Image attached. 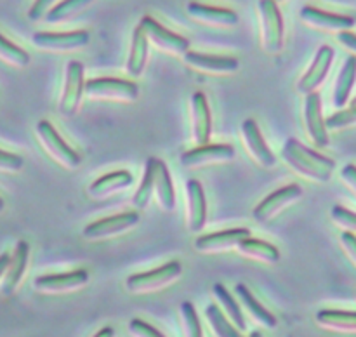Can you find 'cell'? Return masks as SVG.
<instances>
[{"instance_id": "1", "label": "cell", "mask_w": 356, "mask_h": 337, "mask_svg": "<svg viewBox=\"0 0 356 337\" xmlns=\"http://www.w3.org/2000/svg\"><path fill=\"white\" fill-rule=\"evenodd\" d=\"M282 158L298 174L308 179L327 183L332 177L336 162L325 155H320L315 149L308 148L296 138H289L282 148Z\"/></svg>"}, {"instance_id": "32", "label": "cell", "mask_w": 356, "mask_h": 337, "mask_svg": "<svg viewBox=\"0 0 356 337\" xmlns=\"http://www.w3.org/2000/svg\"><path fill=\"white\" fill-rule=\"evenodd\" d=\"M205 315H207L212 330L218 337H243L242 332L226 318L225 313L219 309L218 304H209L207 309H205Z\"/></svg>"}, {"instance_id": "43", "label": "cell", "mask_w": 356, "mask_h": 337, "mask_svg": "<svg viewBox=\"0 0 356 337\" xmlns=\"http://www.w3.org/2000/svg\"><path fill=\"white\" fill-rule=\"evenodd\" d=\"M337 38H339V42L344 45V47L350 49L351 52H355L356 54V33H353V31L350 30H344V31H339Z\"/></svg>"}, {"instance_id": "26", "label": "cell", "mask_w": 356, "mask_h": 337, "mask_svg": "<svg viewBox=\"0 0 356 337\" xmlns=\"http://www.w3.org/2000/svg\"><path fill=\"white\" fill-rule=\"evenodd\" d=\"M146 61H148V38L143 33L139 26L134 28L132 31V42L131 51H129L127 58V73L131 76H139L145 69Z\"/></svg>"}, {"instance_id": "46", "label": "cell", "mask_w": 356, "mask_h": 337, "mask_svg": "<svg viewBox=\"0 0 356 337\" xmlns=\"http://www.w3.org/2000/svg\"><path fill=\"white\" fill-rule=\"evenodd\" d=\"M249 337H263V334H261V332H257V330H254V332L250 334Z\"/></svg>"}, {"instance_id": "41", "label": "cell", "mask_w": 356, "mask_h": 337, "mask_svg": "<svg viewBox=\"0 0 356 337\" xmlns=\"http://www.w3.org/2000/svg\"><path fill=\"white\" fill-rule=\"evenodd\" d=\"M341 243H343L344 250L348 252L350 259L356 264V235L355 233H350V231L341 233Z\"/></svg>"}, {"instance_id": "11", "label": "cell", "mask_w": 356, "mask_h": 337, "mask_svg": "<svg viewBox=\"0 0 356 337\" xmlns=\"http://www.w3.org/2000/svg\"><path fill=\"white\" fill-rule=\"evenodd\" d=\"M236 153L232 145H204L193 149H188L181 155V163L188 169L204 167L209 163H222L235 160Z\"/></svg>"}, {"instance_id": "3", "label": "cell", "mask_w": 356, "mask_h": 337, "mask_svg": "<svg viewBox=\"0 0 356 337\" xmlns=\"http://www.w3.org/2000/svg\"><path fill=\"white\" fill-rule=\"evenodd\" d=\"M183 266L177 261L163 264V266L155 268L152 271H143V273H134L125 280V287L129 292L134 294H143V292H152L156 288H162L165 285L172 283L174 280L181 277Z\"/></svg>"}, {"instance_id": "44", "label": "cell", "mask_w": 356, "mask_h": 337, "mask_svg": "<svg viewBox=\"0 0 356 337\" xmlns=\"http://www.w3.org/2000/svg\"><path fill=\"white\" fill-rule=\"evenodd\" d=\"M9 259H10V256L7 252L0 254V278H2L3 274H6V270H7V264H9Z\"/></svg>"}, {"instance_id": "38", "label": "cell", "mask_w": 356, "mask_h": 337, "mask_svg": "<svg viewBox=\"0 0 356 337\" xmlns=\"http://www.w3.org/2000/svg\"><path fill=\"white\" fill-rule=\"evenodd\" d=\"M129 330L136 337H165L159 329H155V327L149 325L148 322L141 318H132L129 322Z\"/></svg>"}, {"instance_id": "33", "label": "cell", "mask_w": 356, "mask_h": 337, "mask_svg": "<svg viewBox=\"0 0 356 337\" xmlns=\"http://www.w3.org/2000/svg\"><path fill=\"white\" fill-rule=\"evenodd\" d=\"M153 174H155V158H148L145 163V174H143L141 184H139L138 191L132 197V205L139 211L148 207L149 198L153 195Z\"/></svg>"}, {"instance_id": "30", "label": "cell", "mask_w": 356, "mask_h": 337, "mask_svg": "<svg viewBox=\"0 0 356 337\" xmlns=\"http://www.w3.org/2000/svg\"><path fill=\"white\" fill-rule=\"evenodd\" d=\"M94 0H63L58 2L47 14H45V23L49 24H58L63 21L72 19L79 13H82L86 7H89Z\"/></svg>"}, {"instance_id": "19", "label": "cell", "mask_w": 356, "mask_h": 337, "mask_svg": "<svg viewBox=\"0 0 356 337\" xmlns=\"http://www.w3.org/2000/svg\"><path fill=\"white\" fill-rule=\"evenodd\" d=\"M188 197V229L191 233H198L204 229L207 221V198L202 184L197 179L186 181Z\"/></svg>"}, {"instance_id": "16", "label": "cell", "mask_w": 356, "mask_h": 337, "mask_svg": "<svg viewBox=\"0 0 356 337\" xmlns=\"http://www.w3.org/2000/svg\"><path fill=\"white\" fill-rule=\"evenodd\" d=\"M301 19L306 24L318 30H330V31H344L351 30L355 26V17L346 16V14L329 13V10L318 9L315 6H305L301 9Z\"/></svg>"}, {"instance_id": "35", "label": "cell", "mask_w": 356, "mask_h": 337, "mask_svg": "<svg viewBox=\"0 0 356 337\" xmlns=\"http://www.w3.org/2000/svg\"><path fill=\"white\" fill-rule=\"evenodd\" d=\"M181 315H183L188 337H204L200 318H198L197 309H195V306L191 304V302L184 301L183 304H181Z\"/></svg>"}, {"instance_id": "49", "label": "cell", "mask_w": 356, "mask_h": 337, "mask_svg": "<svg viewBox=\"0 0 356 337\" xmlns=\"http://www.w3.org/2000/svg\"><path fill=\"white\" fill-rule=\"evenodd\" d=\"M275 2H282V0H275Z\"/></svg>"}, {"instance_id": "4", "label": "cell", "mask_w": 356, "mask_h": 337, "mask_svg": "<svg viewBox=\"0 0 356 337\" xmlns=\"http://www.w3.org/2000/svg\"><path fill=\"white\" fill-rule=\"evenodd\" d=\"M259 14L263 23V45L264 51L277 54L284 47V17L280 7L275 0H259Z\"/></svg>"}, {"instance_id": "17", "label": "cell", "mask_w": 356, "mask_h": 337, "mask_svg": "<svg viewBox=\"0 0 356 337\" xmlns=\"http://www.w3.org/2000/svg\"><path fill=\"white\" fill-rule=\"evenodd\" d=\"M250 231L247 228H233V229H222V231L209 233V235H202L195 240V249L198 252L212 254V252H222V250L233 249L238 245L242 240L249 238Z\"/></svg>"}, {"instance_id": "15", "label": "cell", "mask_w": 356, "mask_h": 337, "mask_svg": "<svg viewBox=\"0 0 356 337\" xmlns=\"http://www.w3.org/2000/svg\"><path fill=\"white\" fill-rule=\"evenodd\" d=\"M334 61V49L330 45H322L316 52L315 59H313L312 66L308 68V72L301 76L298 83V90L301 94H309L315 92L320 85H322L323 80L329 75V69L332 66Z\"/></svg>"}, {"instance_id": "31", "label": "cell", "mask_w": 356, "mask_h": 337, "mask_svg": "<svg viewBox=\"0 0 356 337\" xmlns=\"http://www.w3.org/2000/svg\"><path fill=\"white\" fill-rule=\"evenodd\" d=\"M214 295L219 299V302L222 304L225 311L228 313V316H229V320L233 322V325H235L240 332H243V330L247 329V323H245V318H243V313H242V309H240L238 302L233 299V294H229V290L222 283H216L214 285Z\"/></svg>"}, {"instance_id": "2", "label": "cell", "mask_w": 356, "mask_h": 337, "mask_svg": "<svg viewBox=\"0 0 356 337\" xmlns=\"http://www.w3.org/2000/svg\"><path fill=\"white\" fill-rule=\"evenodd\" d=\"M83 94L90 99H113V101H136L139 96V87L134 82L115 76H99L83 83Z\"/></svg>"}, {"instance_id": "8", "label": "cell", "mask_w": 356, "mask_h": 337, "mask_svg": "<svg viewBox=\"0 0 356 337\" xmlns=\"http://www.w3.org/2000/svg\"><path fill=\"white\" fill-rule=\"evenodd\" d=\"M83 65L80 61H70L66 65L65 87H63L61 99H59V113L70 118L76 113L80 101L83 96Z\"/></svg>"}, {"instance_id": "48", "label": "cell", "mask_w": 356, "mask_h": 337, "mask_svg": "<svg viewBox=\"0 0 356 337\" xmlns=\"http://www.w3.org/2000/svg\"><path fill=\"white\" fill-rule=\"evenodd\" d=\"M351 106H356V97H355L353 101H351Z\"/></svg>"}, {"instance_id": "9", "label": "cell", "mask_w": 356, "mask_h": 337, "mask_svg": "<svg viewBox=\"0 0 356 337\" xmlns=\"http://www.w3.org/2000/svg\"><path fill=\"white\" fill-rule=\"evenodd\" d=\"M301 197H302V188L299 186V184H287V186L278 188V190H275L273 193L264 197L263 200L254 207L252 211L254 221H257L259 224H264V222L270 221L273 215H277L282 208H285L287 205L298 202Z\"/></svg>"}, {"instance_id": "18", "label": "cell", "mask_w": 356, "mask_h": 337, "mask_svg": "<svg viewBox=\"0 0 356 337\" xmlns=\"http://www.w3.org/2000/svg\"><path fill=\"white\" fill-rule=\"evenodd\" d=\"M242 135L247 149H249L250 155L254 156V160H256L257 163H261V165L266 167V169L275 167L277 158H275L273 151H271L270 146L264 141L263 134H261V129L256 120L247 118V120L242 122Z\"/></svg>"}, {"instance_id": "34", "label": "cell", "mask_w": 356, "mask_h": 337, "mask_svg": "<svg viewBox=\"0 0 356 337\" xmlns=\"http://www.w3.org/2000/svg\"><path fill=\"white\" fill-rule=\"evenodd\" d=\"M0 59L7 65L16 66V68H24V66L30 65V54L19 45L13 44L2 33H0Z\"/></svg>"}, {"instance_id": "7", "label": "cell", "mask_w": 356, "mask_h": 337, "mask_svg": "<svg viewBox=\"0 0 356 337\" xmlns=\"http://www.w3.org/2000/svg\"><path fill=\"white\" fill-rule=\"evenodd\" d=\"M90 35L87 30L66 31V33H58V31H37L31 37L35 47L42 51L51 52H70L82 49L89 44Z\"/></svg>"}, {"instance_id": "45", "label": "cell", "mask_w": 356, "mask_h": 337, "mask_svg": "<svg viewBox=\"0 0 356 337\" xmlns=\"http://www.w3.org/2000/svg\"><path fill=\"white\" fill-rule=\"evenodd\" d=\"M94 337H115V330L111 327H103Z\"/></svg>"}, {"instance_id": "13", "label": "cell", "mask_w": 356, "mask_h": 337, "mask_svg": "<svg viewBox=\"0 0 356 337\" xmlns=\"http://www.w3.org/2000/svg\"><path fill=\"white\" fill-rule=\"evenodd\" d=\"M89 281V273L86 270H73L66 271V273H52V274H42L33 280V287L38 292H45V294H56V292H68L75 290V288L83 287Z\"/></svg>"}, {"instance_id": "37", "label": "cell", "mask_w": 356, "mask_h": 337, "mask_svg": "<svg viewBox=\"0 0 356 337\" xmlns=\"http://www.w3.org/2000/svg\"><path fill=\"white\" fill-rule=\"evenodd\" d=\"M353 124H356V106H350L348 110H339L325 120L327 131L329 129H343Z\"/></svg>"}, {"instance_id": "39", "label": "cell", "mask_w": 356, "mask_h": 337, "mask_svg": "<svg viewBox=\"0 0 356 337\" xmlns=\"http://www.w3.org/2000/svg\"><path fill=\"white\" fill-rule=\"evenodd\" d=\"M23 156L16 155V153H9L0 149V170L3 172H17L23 169Z\"/></svg>"}, {"instance_id": "6", "label": "cell", "mask_w": 356, "mask_h": 337, "mask_svg": "<svg viewBox=\"0 0 356 337\" xmlns=\"http://www.w3.org/2000/svg\"><path fill=\"white\" fill-rule=\"evenodd\" d=\"M37 134L40 138L42 145L47 149L49 155L59 162L61 165H65L66 169H75L82 163V156L72 148V146L66 145V141H63L61 135L58 134L54 125L47 120H40L37 124Z\"/></svg>"}, {"instance_id": "21", "label": "cell", "mask_w": 356, "mask_h": 337, "mask_svg": "<svg viewBox=\"0 0 356 337\" xmlns=\"http://www.w3.org/2000/svg\"><path fill=\"white\" fill-rule=\"evenodd\" d=\"M28 256H30V245L24 240H19L14 247V252L10 256L9 264H7L6 274H3L2 280V294L10 295L14 294V290L17 288V285L21 283V278H23L24 271H26L28 264Z\"/></svg>"}, {"instance_id": "5", "label": "cell", "mask_w": 356, "mask_h": 337, "mask_svg": "<svg viewBox=\"0 0 356 337\" xmlns=\"http://www.w3.org/2000/svg\"><path fill=\"white\" fill-rule=\"evenodd\" d=\"M143 30V33L146 35L148 42L152 40L153 44L156 45L162 51L170 52V54H179L183 56L184 52L190 51V40L186 37L179 33H174L169 28H165L163 24H160L159 21L153 16L146 14V16L141 17L138 24Z\"/></svg>"}, {"instance_id": "36", "label": "cell", "mask_w": 356, "mask_h": 337, "mask_svg": "<svg viewBox=\"0 0 356 337\" xmlns=\"http://www.w3.org/2000/svg\"><path fill=\"white\" fill-rule=\"evenodd\" d=\"M330 217L346 231L356 233V212H351L350 208L343 207V205H334L332 211H330Z\"/></svg>"}, {"instance_id": "27", "label": "cell", "mask_w": 356, "mask_h": 337, "mask_svg": "<svg viewBox=\"0 0 356 337\" xmlns=\"http://www.w3.org/2000/svg\"><path fill=\"white\" fill-rule=\"evenodd\" d=\"M238 250L247 257H252V259L263 261V263L275 264L280 261V250L270 242H264V240L257 238H245L238 243Z\"/></svg>"}, {"instance_id": "23", "label": "cell", "mask_w": 356, "mask_h": 337, "mask_svg": "<svg viewBox=\"0 0 356 337\" xmlns=\"http://www.w3.org/2000/svg\"><path fill=\"white\" fill-rule=\"evenodd\" d=\"M132 183H134V176L129 170H115V172L97 177L87 191L92 198L103 200V198L110 197L117 191L127 190V188L132 186Z\"/></svg>"}, {"instance_id": "25", "label": "cell", "mask_w": 356, "mask_h": 337, "mask_svg": "<svg viewBox=\"0 0 356 337\" xmlns=\"http://www.w3.org/2000/svg\"><path fill=\"white\" fill-rule=\"evenodd\" d=\"M356 80V58L350 56L344 61L343 68H341L339 76L336 80V87H334V106L344 108L346 103L350 101L351 89L355 85Z\"/></svg>"}, {"instance_id": "10", "label": "cell", "mask_w": 356, "mask_h": 337, "mask_svg": "<svg viewBox=\"0 0 356 337\" xmlns=\"http://www.w3.org/2000/svg\"><path fill=\"white\" fill-rule=\"evenodd\" d=\"M139 212L129 211L122 212V214L108 215V217L99 219V221H94L90 224H87L83 228L82 235L87 240H101L108 238V236L118 235V233H124L127 229H132L139 222Z\"/></svg>"}, {"instance_id": "28", "label": "cell", "mask_w": 356, "mask_h": 337, "mask_svg": "<svg viewBox=\"0 0 356 337\" xmlns=\"http://www.w3.org/2000/svg\"><path fill=\"white\" fill-rule=\"evenodd\" d=\"M235 292H236V295L240 297V301H242V304L247 308V311H249L250 315L257 320V322L263 323V325L268 327V329H275V327H277L278 322H277V318H275L273 313L268 311V309L264 308V306L261 304L256 297H254V294L245 287V285L238 283L236 285Z\"/></svg>"}, {"instance_id": "29", "label": "cell", "mask_w": 356, "mask_h": 337, "mask_svg": "<svg viewBox=\"0 0 356 337\" xmlns=\"http://www.w3.org/2000/svg\"><path fill=\"white\" fill-rule=\"evenodd\" d=\"M316 322L334 330H356V311L322 309L316 313Z\"/></svg>"}, {"instance_id": "14", "label": "cell", "mask_w": 356, "mask_h": 337, "mask_svg": "<svg viewBox=\"0 0 356 337\" xmlns=\"http://www.w3.org/2000/svg\"><path fill=\"white\" fill-rule=\"evenodd\" d=\"M305 120L309 138L315 142L316 148H327L329 146V131H327L322 115V97L316 90L306 94Z\"/></svg>"}, {"instance_id": "47", "label": "cell", "mask_w": 356, "mask_h": 337, "mask_svg": "<svg viewBox=\"0 0 356 337\" xmlns=\"http://www.w3.org/2000/svg\"><path fill=\"white\" fill-rule=\"evenodd\" d=\"M2 211H3V200L0 198V212H2Z\"/></svg>"}, {"instance_id": "40", "label": "cell", "mask_w": 356, "mask_h": 337, "mask_svg": "<svg viewBox=\"0 0 356 337\" xmlns=\"http://www.w3.org/2000/svg\"><path fill=\"white\" fill-rule=\"evenodd\" d=\"M56 2H58V0H35V2L31 3L30 9H28V19L30 21L44 19L45 14L56 6Z\"/></svg>"}, {"instance_id": "24", "label": "cell", "mask_w": 356, "mask_h": 337, "mask_svg": "<svg viewBox=\"0 0 356 337\" xmlns=\"http://www.w3.org/2000/svg\"><path fill=\"white\" fill-rule=\"evenodd\" d=\"M153 193H156L160 207L170 212L176 207V191H174L172 177L169 167L162 160L155 158V174H153Z\"/></svg>"}, {"instance_id": "12", "label": "cell", "mask_w": 356, "mask_h": 337, "mask_svg": "<svg viewBox=\"0 0 356 337\" xmlns=\"http://www.w3.org/2000/svg\"><path fill=\"white\" fill-rule=\"evenodd\" d=\"M186 10L195 21H198V23L202 24H209V26L232 28L236 26L240 21L238 14L233 9H228V7L207 6V3L197 2V0L188 2Z\"/></svg>"}, {"instance_id": "22", "label": "cell", "mask_w": 356, "mask_h": 337, "mask_svg": "<svg viewBox=\"0 0 356 337\" xmlns=\"http://www.w3.org/2000/svg\"><path fill=\"white\" fill-rule=\"evenodd\" d=\"M191 111H193L195 141L198 142V146L209 145L212 134V115L207 96L200 90L191 96Z\"/></svg>"}, {"instance_id": "20", "label": "cell", "mask_w": 356, "mask_h": 337, "mask_svg": "<svg viewBox=\"0 0 356 337\" xmlns=\"http://www.w3.org/2000/svg\"><path fill=\"white\" fill-rule=\"evenodd\" d=\"M184 63L191 68L202 69V72L209 73H233L238 69L240 63L238 59L233 56H214V54H204V52L188 51L183 54Z\"/></svg>"}, {"instance_id": "42", "label": "cell", "mask_w": 356, "mask_h": 337, "mask_svg": "<svg viewBox=\"0 0 356 337\" xmlns=\"http://www.w3.org/2000/svg\"><path fill=\"white\" fill-rule=\"evenodd\" d=\"M341 177H343L344 183H346L356 195V165H353V163L344 165L343 169H341Z\"/></svg>"}]
</instances>
